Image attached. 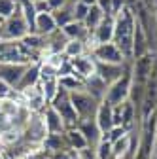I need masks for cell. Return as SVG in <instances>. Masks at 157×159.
Masks as SVG:
<instances>
[{
	"label": "cell",
	"instance_id": "1",
	"mask_svg": "<svg viewBox=\"0 0 157 159\" xmlns=\"http://www.w3.org/2000/svg\"><path fill=\"white\" fill-rule=\"evenodd\" d=\"M136 13L129 6L121 8L114 17V44L121 49L125 59H132V38L136 29Z\"/></svg>",
	"mask_w": 157,
	"mask_h": 159
},
{
	"label": "cell",
	"instance_id": "2",
	"mask_svg": "<svg viewBox=\"0 0 157 159\" xmlns=\"http://www.w3.org/2000/svg\"><path fill=\"white\" fill-rule=\"evenodd\" d=\"M36 63L32 53L23 46V42L0 40V65H30Z\"/></svg>",
	"mask_w": 157,
	"mask_h": 159
},
{
	"label": "cell",
	"instance_id": "3",
	"mask_svg": "<svg viewBox=\"0 0 157 159\" xmlns=\"http://www.w3.org/2000/svg\"><path fill=\"white\" fill-rule=\"evenodd\" d=\"M131 89H132V74H131V66H127L125 74L117 80V82H114L112 85H108L104 101L110 106H119V104H123V102L129 101Z\"/></svg>",
	"mask_w": 157,
	"mask_h": 159
},
{
	"label": "cell",
	"instance_id": "4",
	"mask_svg": "<svg viewBox=\"0 0 157 159\" xmlns=\"http://www.w3.org/2000/svg\"><path fill=\"white\" fill-rule=\"evenodd\" d=\"M49 106H53L57 110V114L61 116V119L65 121L66 129L68 127H76L78 123H80V116H78L76 108L70 102V93L68 91H65V89L59 87V93H57V97L53 98V102Z\"/></svg>",
	"mask_w": 157,
	"mask_h": 159
},
{
	"label": "cell",
	"instance_id": "5",
	"mask_svg": "<svg viewBox=\"0 0 157 159\" xmlns=\"http://www.w3.org/2000/svg\"><path fill=\"white\" fill-rule=\"evenodd\" d=\"M30 34V29L25 21L21 11H15L10 19H6L2 25V40H11V42H21L25 36Z\"/></svg>",
	"mask_w": 157,
	"mask_h": 159
},
{
	"label": "cell",
	"instance_id": "6",
	"mask_svg": "<svg viewBox=\"0 0 157 159\" xmlns=\"http://www.w3.org/2000/svg\"><path fill=\"white\" fill-rule=\"evenodd\" d=\"M70 102H72V106L76 108L78 116H80V121H82V119H91V117H95L96 106H99V101H95V98H93L85 89L70 93Z\"/></svg>",
	"mask_w": 157,
	"mask_h": 159
},
{
	"label": "cell",
	"instance_id": "7",
	"mask_svg": "<svg viewBox=\"0 0 157 159\" xmlns=\"http://www.w3.org/2000/svg\"><path fill=\"white\" fill-rule=\"evenodd\" d=\"M91 55H93V59H95L96 63H108V65H125L127 63L125 55L121 53V49L117 48L114 42L96 46L91 51Z\"/></svg>",
	"mask_w": 157,
	"mask_h": 159
},
{
	"label": "cell",
	"instance_id": "8",
	"mask_svg": "<svg viewBox=\"0 0 157 159\" xmlns=\"http://www.w3.org/2000/svg\"><path fill=\"white\" fill-rule=\"evenodd\" d=\"M68 65H70L72 74L78 76L80 80H83V82H85L87 78H91V76L96 74V61L93 59L91 53H85V55H82V57L70 59Z\"/></svg>",
	"mask_w": 157,
	"mask_h": 159
},
{
	"label": "cell",
	"instance_id": "9",
	"mask_svg": "<svg viewBox=\"0 0 157 159\" xmlns=\"http://www.w3.org/2000/svg\"><path fill=\"white\" fill-rule=\"evenodd\" d=\"M151 66H153V53H146L138 59H134V63L131 66V74H132V84L142 85L148 76L151 74Z\"/></svg>",
	"mask_w": 157,
	"mask_h": 159
},
{
	"label": "cell",
	"instance_id": "10",
	"mask_svg": "<svg viewBox=\"0 0 157 159\" xmlns=\"http://www.w3.org/2000/svg\"><path fill=\"white\" fill-rule=\"evenodd\" d=\"M25 133H27V138L30 142L44 144V140L47 138V129H46L42 114H30V119L25 127Z\"/></svg>",
	"mask_w": 157,
	"mask_h": 159
},
{
	"label": "cell",
	"instance_id": "11",
	"mask_svg": "<svg viewBox=\"0 0 157 159\" xmlns=\"http://www.w3.org/2000/svg\"><path fill=\"white\" fill-rule=\"evenodd\" d=\"M127 70V63L125 65H108V63H96V76L104 80L106 85H112L114 82H117Z\"/></svg>",
	"mask_w": 157,
	"mask_h": 159
},
{
	"label": "cell",
	"instance_id": "12",
	"mask_svg": "<svg viewBox=\"0 0 157 159\" xmlns=\"http://www.w3.org/2000/svg\"><path fill=\"white\" fill-rule=\"evenodd\" d=\"M27 66L29 65H0V80L6 82L10 87H13V91H15Z\"/></svg>",
	"mask_w": 157,
	"mask_h": 159
},
{
	"label": "cell",
	"instance_id": "13",
	"mask_svg": "<svg viewBox=\"0 0 157 159\" xmlns=\"http://www.w3.org/2000/svg\"><path fill=\"white\" fill-rule=\"evenodd\" d=\"M42 117H44L47 134H63V133L66 131L65 121L61 119V116L57 114V110H55L53 106H46V110L42 112Z\"/></svg>",
	"mask_w": 157,
	"mask_h": 159
},
{
	"label": "cell",
	"instance_id": "14",
	"mask_svg": "<svg viewBox=\"0 0 157 159\" xmlns=\"http://www.w3.org/2000/svg\"><path fill=\"white\" fill-rule=\"evenodd\" d=\"M59 30L57 23H55V17L51 11H46V13H36V23H34V32L40 34L44 38L55 34Z\"/></svg>",
	"mask_w": 157,
	"mask_h": 159
},
{
	"label": "cell",
	"instance_id": "15",
	"mask_svg": "<svg viewBox=\"0 0 157 159\" xmlns=\"http://www.w3.org/2000/svg\"><path fill=\"white\" fill-rule=\"evenodd\" d=\"M93 119H95L96 127H99V131L102 134L108 133L114 127V123H112V106L106 101H101L99 106H96V112H95V117Z\"/></svg>",
	"mask_w": 157,
	"mask_h": 159
},
{
	"label": "cell",
	"instance_id": "16",
	"mask_svg": "<svg viewBox=\"0 0 157 159\" xmlns=\"http://www.w3.org/2000/svg\"><path fill=\"white\" fill-rule=\"evenodd\" d=\"M65 140H66V144H68L72 150L80 152V153L89 148L87 138L83 136V133H82L80 129H78V125H76V127H68V129L65 131Z\"/></svg>",
	"mask_w": 157,
	"mask_h": 159
},
{
	"label": "cell",
	"instance_id": "17",
	"mask_svg": "<svg viewBox=\"0 0 157 159\" xmlns=\"http://www.w3.org/2000/svg\"><path fill=\"white\" fill-rule=\"evenodd\" d=\"M83 89L95 98V101H104V97H106V89H108V85L104 84V80L102 78H99V76H91V78H87L85 82H83Z\"/></svg>",
	"mask_w": 157,
	"mask_h": 159
},
{
	"label": "cell",
	"instance_id": "18",
	"mask_svg": "<svg viewBox=\"0 0 157 159\" xmlns=\"http://www.w3.org/2000/svg\"><path fill=\"white\" fill-rule=\"evenodd\" d=\"M78 129H80V131L83 133V136L87 138L89 148L99 144L102 133L99 131V127H96V123H95V119H93V117H91V119H82V121L78 123Z\"/></svg>",
	"mask_w": 157,
	"mask_h": 159
},
{
	"label": "cell",
	"instance_id": "19",
	"mask_svg": "<svg viewBox=\"0 0 157 159\" xmlns=\"http://www.w3.org/2000/svg\"><path fill=\"white\" fill-rule=\"evenodd\" d=\"M38 84H40V65H38V63H30L25 68V74H23V78H21V82H19L15 91H23V89L38 85Z\"/></svg>",
	"mask_w": 157,
	"mask_h": 159
},
{
	"label": "cell",
	"instance_id": "20",
	"mask_svg": "<svg viewBox=\"0 0 157 159\" xmlns=\"http://www.w3.org/2000/svg\"><path fill=\"white\" fill-rule=\"evenodd\" d=\"M63 32V36L66 38V40H87V36H89V32H87V29L83 27V23H80V21H70L68 25H65L63 29H59Z\"/></svg>",
	"mask_w": 157,
	"mask_h": 159
},
{
	"label": "cell",
	"instance_id": "21",
	"mask_svg": "<svg viewBox=\"0 0 157 159\" xmlns=\"http://www.w3.org/2000/svg\"><path fill=\"white\" fill-rule=\"evenodd\" d=\"M85 53H89V49H87L83 40H68L65 44V49H63V55L68 59V61L70 59H76V57H82Z\"/></svg>",
	"mask_w": 157,
	"mask_h": 159
},
{
	"label": "cell",
	"instance_id": "22",
	"mask_svg": "<svg viewBox=\"0 0 157 159\" xmlns=\"http://www.w3.org/2000/svg\"><path fill=\"white\" fill-rule=\"evenodd\" d=\"M59 87L68 91V93H74V91H82L83 89V80H80L74 74H65V76H59Z\"/></svg>",
	"mask_w": 157,
	"mask_h": 159
},
{
	"label": "cell",
	"instance_id": "23",
	"mask_svg": "<svg viewBox=\"0 0 157 159\" xmlns=\"http://www.w3.org/2000/svg\"><path fill=\"white\" fill-rule=\"evenodd\" d=\"M102 19H104V13L101 11V8H99V6L95 4V6H91V8H89L87 17L83 19V27L87 29V32H93L96 27L102 23Z\"/></svg>",
	"mask_w": 157,
	"mask_h": 159
},
{
	"label": "cell",
	"instance_id": "24",
	"mask_svg": "<svg viewBox=\"0 0 157 159\" xmlns=\"http://www.w3.org/2000/svg\"><path fill=\"white\" fill-rule=\"evenodd\" d=\"M131 142H132V138L129 134H125V136L119 138V140L112 142V157L114 159H123L131 152Z\"/></svg>",
	"mask_w": 157,
	"mask_h": 159
},
{
	"label": "cell",
	"instance_id": "25",
	"mask_svg": "<svg viewBox=\"0 0 157 159\" xmlns=\"http://www.w3.org/2000/svg\"><path fill=\"white\" fill-rule=\"evenodd\" d=\"M40 87L44 91V97H46V101L47 104L53 102V98L57 97L59 93V80L57 78H51V80H40Z\"/></svg>",
	"mask_w": 157,
	"mask_h": 159
},
{
	"label": "cell",
	"instance_id": "26",
	"mask_svg": "<svg viewBox=\"0 0 157 159\" xmlns=\"http://www.w3.org/2000/svg\"><path fill=\"white\" fill-rule=\"evenodd\" d=\"M53 13V17H55V23H57V27L59 29H63L65 25H68L70 21H74V15H72V6H65V8H61V10H55V11H51Z\"/></svg>",
	"mask_w": 157,
	"mask_h": 159
},
{
	"label": "cell",
	"instance_id": "27",
	"mask_svg": "<svg viewBox=\"0 0 157 159\" xmlns=\"http://www.w3.org/2000/svg\"><path fill=\"white\" fill-rule=\"evenodd\" d=\"M19 10V0H0V19L6 21Z\"/></svg>",
	"mask_w": 157,
	"mask_h": 159
},
{
	"label": "cell",
	"instance_id": "28",
	"mask_svg": "<svg viewBox=\"0 0 157 159\" xmlns=\"http://www.w3.org/2000/svg\"><path fill=\"white\" fill-rule=\"evenodd\" d=\"M95 157L96 159H110L112 157V142L108 140V138H101L99 144L95 146Z\"/></svg>",
	"mask_w": 157,
	"mask_h": 159
},
{
	"label": "cell",
	"instance_id": "29",
	"mask_svg": "<svg viewBox=\"0 0 157 159\" xmlns=\"http://www.w3.org/2000/svg\"><path fill=\"white\" fill-rule=\"evenodd\" d=\"M89 8H91V6H87V4H83V2H80V0H74V2H72V15H74V21L83 23V19L87 17Z\"/></svg>",
	"mask_w": 157,
	"mask_h": 159
},
{
	"label": "cell",
	"instance_id": "30",
	"mask_svg": "<svg viewBox=\"0 0 157 159\" xmlns=\"http://www.w3.org/2000/svg\"><path fill=\"white\" fill-rule=\"evenodd\" d=\"M125 134H129V131L125 129V127H112L108 133H104L101 138H108L110 142H115V140H119L121 136H125Z\"/></svg>",
	"mask_w": 157,
	"mask_h": 159
},
{
	"label": "cell",
	"instance_id": "31",
	"mask_svg": "<svg viewBox=\"0 0 157 159\" xmlns=\"http://www.w3.org/2000/svg\"><path fill=\"white\" fill-rule=\"evenodd\" d=\"M96 6L101 8V11L104 13V17H115V13H114V2H112V0H96Z\"/></svg>",
	"mask_w": 157,
	"mask_h": 159
},
{
	"label": "cell",
	"instance_id": "32",
	"mask_svg": "<svg viewBox=\"0 0 157 159\" xmlns=\"http://www.w3.org/2000/svg\"><path fill=\"white\" fill-rule=\"evenodd\" d=\"M13 95H15L13 87H10L6 82H2V80H0V101H8V98H13Z\"/></svg>",
	"mask_w": 157,
	"mask_h": 159
},
{
	"label": "cell",
	"instance_id": "33",
	"mask_svg": "<svg viewBox=\"0 0 157 159\" xmlns=\"http://www.w3.org/2000/svg\"><path fill=\"white\" fill-rule=\"evenodd\" d=\"M36 13H46V11H51L49 4H47V0H36V2H32Z\"/></svg>",
	"mask_w": 157,
	"mask_h": 159
},
{
	"label": "cell",
	"instance_id": "34",
	"mask_svg": "<svg viewBox=\"0 0 157 159\" xmlns=\"http://www.w3.org/2000/svg\"><path fill=\"white\" fill-rule=\"evenodd\" d=\"M47 4H49L51 11H55V10H61V8H65V6L68 4V0H47Z\"/></svg>",
	"mask_w": 157,
	"mask_h": 159
},
{
	"label": "cell",
	"instance_id": "35",
	"mask_svg": "<svg viewBox=\"0 0 157 159\" xmlns=\"http://www.w3.org/2000/svg\"><path fill=\"white\" fill-rule=\"evenodd\" d=\"M80 2H83V4H87V6H95L96 0H80Z\"/></svg>",
	"mask_w": 157,
	"mask_h": 159
},
{
	"label": "cell",
	"instance_id": "36",
	"mask_svg": "<svg viewBox=\"0 0 157 159\" xmlns=\"http://www.w3.org/2000/svg\"><path fill=\"white\" fill-rule=\"evenodd\" d=\"M2 25H4V21L0 19V40H2Z\"/></svg>",
	"mask_w": 157,
	"mask_h": 159
},
{
	"label": "cell",
	"instance_id": "37",
	"mask_svg": "<svg viewBox=\"0 0 157 159\" xmlns=\"http://www.w3.org/2000/svg\"><path fill=\"white\" fill-rule=\"evenodd\" d=\"M30 2H36V0H30Z\"/></svg>",
	"mask_w": 157,
	"mask_h": 159
}]
</instances>
